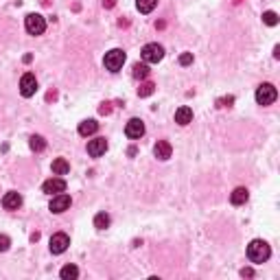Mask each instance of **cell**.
Returning a JSON list of instances; mask_svg holds the SVG:
<instances>
[{
  "mask_svg": "<svg viewBox=\"0 0 280 280\" xmlns=\"http://www.w3.org/2000/svg\"><path fill=\"white\" fill-rule=\"evenodd\" d=\"M272 256V250L270 245H267V241L263 239H254L252 243L248 245V259L254 263V265H261V263H265L267 259Z\"/></svg>",
  "mask_w": 280,
  "mask_h": 280,
  "instance_id": "cell-1",
  "label": "cell"
},
{
  "mask_svg": "<svg viewBox=\"0 0 280 280\" xmlns=\"http://www.w3.org/2000/svg\"><path fill=\"white\" fill-rule=\"evenodd\" d=\"M125 51H120V48H112L109 53H105V59H103V64H105V68L109 73H118L120 68H123L125 64Z\"/></svg>",
  "mask_w": 280,
  "mask_h": 280,
  "instance_id": "cell-2",
  "label": "cell"
},
{
  "mask_svg": "<svg viewBox=\"0 0 280 280\" xmlns=\"http://www.w3.org/2000/svg\"><path fill=\"white\" fill-rule=\"evenodd\" d=\"M24 29H26V33H31V35H42V33L46 31V20H44L40 13H29L24 18Z\"/></svg>",
  "mask_w": 280,
  "mask_h": 280,
  "instance_id": "cell-3",
  "label": "cell"
},
{
  "mask_svg": "<svg viewBox=\"0 0 280 280\" xmlns=\"http://www.w3.org/2000/svg\"><path fill=\"white\" fill-rule=\"evenodd\" d=\"M276 96H278V92L272 84H261L256 88V103L259 105H272L276 101Z\"/></svg>",
  "mask_w": 280,
  "mask_h": 280,
  "instance_id": "cell-4",
  "label": "cell"
},
{
  "mask_svg": "<svg viewBox=\"0 0 280 280\" xmlns=\"http://www.w3.org/2000/svg\"><path fill=\"white\" fill-rule=\"evenodd\" d=\"M164 57V48L160 44H147L142 48V62L145 64H158Z\"/></svg>",
  "mask_w": 280,
  "mask_h": 280,
  "instance_id": "cell-5",
  "label": "cell"
},
{
  "mask_svg": "<svg viewBox=\"0 0 280 280\" xmlns=\"http://www.w3.org/2000/svg\"><path fill=\"white\" fill-rule=\"evenodd\" d=\"M37 92V79H35V75L33 73H26V75H22V79H20V94L22 96H33Z\"/></svg>",
  "mask_w": 280,
  "mask_h": 280,
  "instance_id": "cell-6",
  "label": "cell"
},
{
  "mask_svg": "<svg viewBox=\"0 0 280 280\" xmlns=\"http://www.w3.org/2000/svg\"><path fill=\"white\" fill-rule=\"evenodd\" d=\"M68 245H70L68 234L57 232V234H53V237H51V252H53V254H64V252L68 250Z\"/></svg>",
  "mask_w": 280,
  "mask_h": 280,
  "instance_id": "cell-7",
  "label": "cell"
},
{
  "mask_svg": "<svg viewBox=\"0 0 280 280\" xmlns=\"http://www.w3.org/2000/svg\"><path fill=\"white\" fill-rule=\"evenodd\" d=\"M70 204H73V199H70V195L59 193V195H55L53 199H51V206H48V208H51L53 212H57V215H59V212H66V210H68V208H70Z\"/></svg>",
  "mask_w": 280,
  "mask_h": 280,
  "instance_id": "cell-8",
  "label": "cell"
},
{
  "mask_svg": "<svg viewBox=\"0 0 280 280\" xmlns=\"http://www.w3.org/2000/svg\"><path fill=\"white\" fill-rule=\"evenodd\" d=\"M42 190L46 195H59V193H64L66 190V182L62 178H51V180H46V182L42 184Z\"/></svg>",
  "mask_w": 280,
  "mask_h": 280,
  "instance_id": "cell-9",
  "label": "cell"
},
{
  "mask_svg": "<svg viewBox=\"0 0 280 280\" xmlns=\"http://www.w3.org/2000/svg\"><path fill=\"white\" fill-rule=\"evenodd\" d=\"M125 134H127V138H131V140L140 138V136H145V123H142L140 118H131L127 123V127H125Z\"/></svg>",
  "mask_w": 280,
  "mask_h": 280,
  "instance_id": "cell-10",
  "label": "cell"
},
{
  "mask_svg": "<svg viewBox=\"0 0 280 280\" xmlns=\"http://www.w3.org/2000/svg\"><path fill=\"white\" fill-rule=\"evenodd\" d=\"M105 151H107V140L101 138V136H98V138H92L90 142H88V153H90L92 158H101Z\"/></svg>",
  "mask_w": 280,
  "mask_h": 280,
  "instance_id": "cell-11",
  "label": "cell"
},
{
  "mask_svg": "<svg viewBox=\"0 0 280 280\" xmlns=\"http://www.w3.org/2000/svg\"><path fill=\"white\" fill-rule=\"evenodd\" d=\"M171 153H173V147H171V142H167V140H158L156 147H153V156H156L158 160H169Z\"/></svg>",
  "mask_w": 280,
  "mask_h": 280,
  "instance_id": "cell-12",
  "label": "cell"
},
{
  "mask_svg": "<svg viewBox=\"0 0 280 280\" xmlns=\"http://www.w3.org/2000/svg\"><path fill=\"white\" fill-rule=\"evenodd\" d=\"M2 206L7 208V210H18V208L22 206V195L15 193V190H9V193H4Z\"/></svg>",
  "mask_w": 280,
  "mask_h": 280,
  "instance_id": "cell-13",
  "label": "cell"
},
{
  "mask_svg": "<svg viewBox=\"0 0 280 280\" xmlns=\"http://www.w3.org/2000/svg\"><path fill=\"white\" fill-rule=\"evenodd\" d=\"M190 120H193V109L188 105H182L175 109V123L178 125H188Z\"/></svg>",
  "mask_w": 280,
  "mask_h": 280,
  "instance_id": "cell-14",
  "label": "cell"
},
{
  "mask_svg": "<svg viewBox=\"0 0 280 280\" xmlns=\"http://www.w3.org/2000/svg\"><path fill=\"white\" fill-rule=\"evenodd\" d=\"M96 129H98V123L94 118H88V120H81L79 123V134L81 136H92V134H96Z\"/></svg>",
  "mask_w": 280,
  "mask_h": 280,
  "instance_id": "cell-15",
  "label": "cell"
},
{
  "mask_svg": "<svg viewBox=\"0 0 280 280\" xmlns=\"http://www.w3.org/2000/svg\"><path fill=\"white\" fill-rule=\"evenodd\" d=\"M248 197H250L248 188L239 186V188H234V190H232V195H230V201H232L234 206H241V204H245V201H248Z\"/></svg>",
  "mask_w": 280,
  "mask_h": 280,
  "instance_id": "cell-16",
  "label": "cell"
},
{
  "mask_svg": "<svg viewBox=\"0 0 280 280\" xmlns=\"http://www.w3.org/2000/svg\"><path fill=\"white\" fill-rule=\"evenodd\" d=\"M68 171H70L68 160H64V158H57V160H53V173H55V175H66Z\"/></svg>",
  "mask_w": 280,
  "mask_h": 280,
  "instance_id": "cell-17",
  "label": "cell"
},
{
  "mask_svg": "<svg viewBox=\"0 0 280 280\" xmlns=\"http://www.w3.org/2000/svg\"><path fill=\"white\" fill-rule=\"evenodd\" d=\"M109 223H112V219H109L107 212H98V215L94 217V228L96 230H107Z\"/></svg>",
  "mask_w": 280,
  "mask_h": 280,
  "instance_id": "cell-18",
  "label": "cell"
},
{
  "mask_svg": "<svg viewBox=\"0 0 280 280\" xmlns=\"http://www.w3.org/2000/svg\"><path fill=\"white\" fill-rule=\"evenodd\" d=\"M156 4H158V0H136V9L140 13H151L156 9Z\"/></svg>",
  "mask_w": 280,
  "mask_h": 280,
  "instance_id": "cell-19",
  "label": "cell"
},
{
  "mask_svg": "<svg viewBox=\"0 0 280 280\" xmlns=\"http://www.w3.org/2000/svg\"><path fill=\"white\" fill-rule=\"evenodd\" d=\"M131 70H134V77H136V79H147V77H149V73H151V70H149V66H147V64H134V68H131Z\"/></svg>",
  "mask_w": 280,
  "mask_h": 280,
  "instance_id": "cell-20",
  "label": "cell"
},
{
  "mask_svg": "<svg viewBox=\"0 0 280 280\" xmlns=\"http://www.w3.org/2000/svg\"><path fill=\"white\" fill-rule=\"evenodd\" d=\"M59 276H62L64 280H75L77 276H79V270H77L75 265H66V267H62V272H59Z\"/></svg>",
  "mask_w": 280,
  "mask_h": 280,
  "instance_id": "cell-21",
  "label": "cell"
},
{
  "mask_svg": "<svg viewBox=\"0 0 280 280\" xmlns=\"http://www.w3.org/2000/svg\"><path fill=\"white\" fill-rule=\"evenodd\" d=\"M29 147L33 151H44V149H46V140H44L42 136H31V138H29Z\"/></svg>",
  "mask_w": 280,
  "mask_h": 280,
  "instance_id": "cell-22",
  "label": "cell"
},
{
  "mask_svg": "<svg viewBox=\"0 0 280 280\" xmlns=\"http://www.w3.org/2000/svg\"><path fill=\"white\" fill-rule=\"evenodd\" d=\"M153 90H156V86H153L151 81H145V84H140V88H138V96H151Z\"/></svg>",
  "mask_w": 280,
  "mask_h": 280,
  "instance_id": "cell-23",
  "label": "cell"
},
{
  "mask_svg": "<svg viewBox=\"0 0 280 280\" xmlns=\"http://www.w3.org/2000/svg\"><path fill=\"white\" fill-rule=\"evenodd\" d=\"M263 20H265V24L276 26L278 24V13L276 11H265V13H263Z\"/></svg>",
  "mask_w": 280,
  "mask_h": 280,
  "instance_id": "cell-24",
  "label": "cell"
},
{
  "mask_svg": "<svg viewBox=\"0 0 280 280\" xmlns=\"http://www.w3.org/2000/svg\"><path fill=\"white\" fill-rule=\"evenodd\" d=\"M11 245V239L7 237V234H0V252H7Z\"/></svg>",
  "mask_w": 280,
  "mask_h": 280,
  "instance_id": "cell-25",
  "label": "cell"
},
{
  "mask_svg": "<svg viewBox=\"0 0 280 280\" xmlns=\"http://www.w3.org/2000/svg\"><path fill=\"white\" fill-rule=\"evenodd\" d=\"M180 64H182V66L193 64V53H182V55H180Z\"/></svg>",
  "mask_w": 280,
  "mask_h": 280,
  "instance_id": "cell-26",
  "label": "cell"
},
{
  "mask_svg": "<svg viewBox=\"0 0 280 280\" xmlns=\"http://www.w3.org/2000/svg\"><path fill=\"white\" fill-rule=\"evenodd\" d=\"M232 103H234V96H228V98H219L217 105H219V107H230Z\"/></svg>",
  "mask_w": 280,
  "mask_h": 280,
  "instance_id": "cell-27",
  "label": "cell"
},
{
  "mask_svg": "<svg viewBox=\"0 0 280 280\" xmlns=\"http://www.w3.org/2000/svg\"><path fill=\"white\" fill-rule=\"evenodd\" d=\"M241 276H243V278H252V276H254V272L248 267V270H241Z\"/></svg>",
  "mask_w": 280,
  "mask_h": 280,
  "instance_id": "cell-28",
  "label": "cell"
},
{
  "mask_svg": "<svg viewBox=\"0 0 280 280\" xmlns=\"http://www.w3.org/2000/svg\"><path fill=\"white\" fill-rule=\"evenodd\" d=\"M98 112H101V114H109V103H103V105L98 107Z\"/></svg>",
  "mask_w": 280,
  "mask_h": 280,
  "instance_id": "cell-29",
  "label": "cell"
},
{
  "mask_svg": "<svg viewBox=\"0 0 280 280\" xmlns=\"http://www.w3.org/2000/svg\"><path fill=\"white\" fill-rule=\"evenodd\" d=\"M114 4H116V0H103V7H107V9H112Z\"/></svg>",
  "mask_w": 280,
  "mask_h": 280,
  "instance_id": "cell-30",
  "label": "cell"
}]
</instances>
